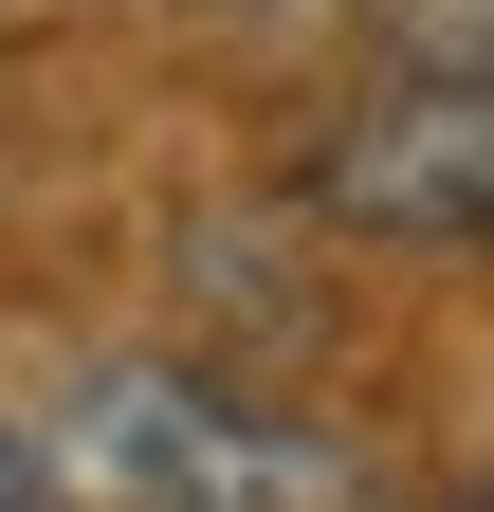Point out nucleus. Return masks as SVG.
Instances as JSON below:
<instances>
[{
    "mask_svg": "<svg viewBox=\"0 0 494 512\" xmlns=\"http://www.w3.org/2000/svg\"><path fill=\"white\" fill-rule=\"evenodd\" d=\"M55 512H385V476L348 439L238 403L202 366H92L55 403Z\"/></svg>",
    "mask_w": 494,
    "mask_h": 512,
    "instance_id": "f257e3e1",
    "label": "nucleus"
},
{
    "mask_svg": "<svg viewBox=\"0 0 494 512\" xmlns=\"http://www.w3.org/2000/svg\"><path fill=\"white\" fill-rule=\"evenodd\" d=\"M0 512H55V476H37V439L0 421Z\"/></svg>",
    "mask_w": 494,
    "mask_h": 512,
    "instance_id": "7ed1b4c3",
    "label": "nucleus"
},
{
    "mask_svg": "<svg viewBox=\"0 0 494 512\" xmlns=\"http://www.w3.org/2000/svg\"><path fill=\"white\" fill-rule=\"evenodd\" d=\"M330 202L366 238H494V92H385L330 147Z\"/></svg>",
    "mask_w": 494,
    "mask_h": 512,
    "instance_id": "f03ea898",
    "label": "nucleus"
}]
</instances>
